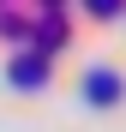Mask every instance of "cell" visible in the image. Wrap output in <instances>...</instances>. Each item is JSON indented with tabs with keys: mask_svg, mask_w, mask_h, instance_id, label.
I'll list each match as a JSON object with an SVG mask.
<instances>
[{
	"mask_svg": "<svg viewBox=\"0 0 126 132\" xmlns=\"http://www.w3.org/2000/svg\"><path fill=\"white\" fill-rule=\"evenodd\" d=\"M78 96L90 108H114L120 102V72H108V66H90V72L78 78Z\"/></svg>",
	"mask_w": 126,
	"mask_h": 132,
	"instance_id": "2",
	"label": "cell"
},
{
	"mask_svg": "<svg viewBox=\"0 0 126 132\" xmlns=\"http://www.w3.org/2000/svg\"><path fill=\"white\" fill-rule=\"evenodd\" d=\"M48 72H54L48 48H24V54H12V66H6V78L18 84V90H42V84H48Z\"/></svg>",
	"mask_w": 126,
	"mask_h": 132,
	"instance_id": "1",
	"label": "cell"
},
{
	"mask_svg": "<svg viewBox=\"0 0 126 132\" xmlns=\"http://www.w3.org/2000/svg\"><path fill=\"white\" fill-rule=\"evenodd\" d=\"M84 6H90V12H96V18H114V12H120V6H126V0H84Z\"/></svg>",
	"mask_w": 126,
	"mask_h": 132,
	"instance_id": "4",
	"label": "cell"
},
{
	"mask_svg": "<svg viewBox=\"0 0 126 132\" xmlns=\"http://www.w3.org/2000/svg\"><path fill=\"white\" fill-rule=\"evenodd\" d=\"M0 36H6V42H18V36H30V18H18V12H6V18H0Z\"/></svg>",
	"mask_w": 126,
	"mask_h": 132,
	"instance_id": "3",
	"label": "cell"
},
{
	"mask_svg": "<svg viewBox=\"0 0 126 132\" xmlns=\"http://www.w3.org/2000/svg\"><path fill=\"white\" fill-rule=\"evenodd\" d=\"M48 6H54V12H60V0H48Z\"/></svg>",
	"mask_w": 126,
	"mask_h": 132,
	"instance_id": "5",
	"label": "cell"
}]
</instances>
